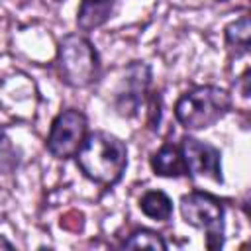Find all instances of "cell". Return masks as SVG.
I'll return each mask as SVG.
<instances>
[{
  "label": "cell",
  "mask_w": 251,
  "mask_h": 251,
  "mask_svg": "<svg viewBox=\"0 0 251 251\" xmlns=\"http://www.w3.org/2000/svg\"><path fill=\"white\" fill-rule=\"evenodd\" d=\"M116 0H80V6L76 10V25L80 31L88 33L98 27H102L112 12H114Z\"/></svg>",
  "instance_id": "9"
},
{
  "label": "cell",
  "mask_w": 251,
  "mask_h": 251,
  "mask_svg": "<svg viewBox=\"0 0 251 251\" xmlns=\"http://www.w3.org/2000/svg\"><path fill=\"white\" fill-rule=\"evenodd\" d=\"M80 173L102 188L116 186L127 169V145L114 133L88 131L75 155Z\"/></svg>",
  "instance_id": "1"
},
{
  "label": "cell",
  "mask_w": 251,
  "mask_h": 251,
  "mask_svg": "<svg viewBox=\"0 0 251 251\" xmlns=\"http://www.w3.org/2000/svg\"><path fill=\"white\" fill-rule=\"evenodd\" d=\"M180 216L184 224L206 233V247L220 249L226 233V208L222 200L204 190H192L180 198Z\"/></svg>",
  "instance_id": "4"
},
{
  "label": "cell",
  "mask_w": 251,
  "mask_h": 251,
  "mask_svg": "<svg viewBox=\"0 0 251 251\" xmlns=\"http://www.w3.org/2000/svg\"><path fill=\"white\" fill-rule=\"evenodd\" d=\"M139 210L155 222H169L173 216V200L163 190H145L139 198Z\"/></svg>",
  "instance_id": "10"
},
{
  "label": "cell",
  "mask_w": 251,
  "mask_h": 251,
  "mask_svg": "<svg viewBox=\"0 0 251 251\" xmlns=\"http://www.w3.org/2000/svg\"><path fill=\"white\" fill-rule=\"evenodd\" d=\"M226 35V45L235 57H243L249 53V37H251V25H249V16L243 14L241 18L229 22L224 29Z\"/></svg>",
  "instance_id": "11"
},
{
  "label": "cell",
  "mask_w": 251,
  "mask_h": 251,
  "mask_svg": "<svg viewBox=\"0 0 251 251\" xmlns=\"http://www.w3.org/2000/svg\"><path fill=\"white\" fill-rule=\"evenodd\" d=\"M222 2H224V0H222Z\"/></svg>",
  "instance_id": "15"
},
{
  "label": "cell",
  "mask_w": 251,
  "mask_h": 251,
  "mask_svg": "<svg viewBox=\"0 0 251 251\" xmlns=\"http://www.w3.org/2000/svg\"><path fill=\"white\" fill-rule=\"evenodd\" d=\"M151 169L157 176H165V178H178V176H186V165H184V157L180 151L178 143L167 141L163 143L151 157Z\"/></svg>",
  "instance_id": "8"
},
{
  "label": "cell",
  "mask_w": 251,
  "mask_h": 251,
  "mask_svg": "<svg viewBox=\"0 0 251 251\" xmlns=\"http://www.w3.org/2000/svg\"><path fill=\"white\" fill-rule=\"evenodd\" d=\"M233 106L231 94L214 84H200L194 86L178 96L175 102L173 114L178 126L188 131H202L216 126L229 114Z\"/></svg>",
  "instance_id": "2"
},
{
  "label": "cell",
  "mask_w": 251,
  "mask_h": 251,
  "mask_svg": "<svg viewBox=\"0 0 251 251\" xmlns=\"http://www.w3.org/2000/svg\"><path fill=\"white\" fill-rule=\"evenodd\" d=\"M16 245L12 243V241H8L4 235H0V249H14Z\"/></svg>",
  "instance_id": "14"
},
{
  "label": "cell",
  "mask_w": 251,
  "mask_h": 251,
  "mask_svg": "<svg viewBox=\"0 0 251 251\" xmlns=\"http://www.w3.org/2000/svg\"><path fill=\"white\" fill-rule=\"evenodd\" d=\"M18 163H20V155H18L14 143L10 141V137L6 135L4 127L0 126V175L14 173Z\"/></svg>",
  "instance_id": "13"
},
{
  "label": "cell",
  "mask_w": 251,
  "mask_h": 251,
  "mask_svg": "<svg viewBox=\"0 0 251 251\" xmlns=\"http://www.w3.org/2000/svg\"><path fill=\"white\" fill-rule=\"evenodd\" d=\"M151 98V67L143 61L129 63L116 88L114 110L122 118H135L149 106Z\"/></svg>",
  "instance_id": "6"
},
{
  "label": "cell",
  "mask_w": 251,
  "mask_h": 251,
  "mask_svg": "<svg viewBox=\"0 0 251 251\" xmlns=\"http://www.w3.org/2000/svg\"><path fill=\"white\" fill-rule=\"evenodd\" d=\"M120 247L124 249H167V241L163 239V235L155 229L149 227H135L131 229L120 243Z\"/></svg>",
  "instance_id": "12"
},
{
  "label": "cell",
  "mask_w": 251,
  "mask_h": 251,
  "mask_svg": "<svg viewBox=\"0 0 251 251\" xmlns=\"http://www.w3.org/2000/svg\"><path fill=\"white\" fill-rule=\"evenodd\" d=\"M178 145L190 176H204L214 182H224L222 153L218 147L192 135H184Z\"/></svg>",
  "instance_id": "7"
},
{
  "label": "cell",
  "mask_w": 251,
  "mask_h": 251,
  "mask_svg": "<svg viewBox=\"0 0 251 251\" xmlns=\"http://www.w3.org/2000/svg\"><path fill=\"white\" fill-rule=\"evenodd\" d=\"M86 135H88L86 114L78 108H65L51 122L45 149L49 151L51 157L59 161H67L76 155Z\"/></svg>",
  "instance_id": "5"
},
{
  "label": "cell",
  "mask_w": 251,
  "mask_h": 251,
  "mask_svg": "<svg viewBox=\"0 0 251 251\" xmlns=\"http://www.w3.org/2000/svg\"><path fill=\"white\" fill-rule=\"evenodd\" d=\"M55 65L59 78L71 88H86L100 76V55L82 33H69L59 41Z\"/></svg>",
  "instance_id": "3"
}]
</instances>
